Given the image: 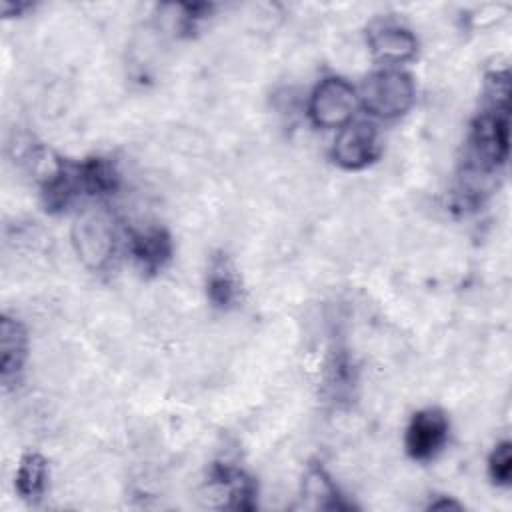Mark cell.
<instances>
[{
    "label": "cell",
    "instance_id": "3957f363",
    "mask_svg": "<svg viewBox=\"0 0 512 512\" xmlns=\"http://www.w3.org/2000/svg\"><path fill=\"white\" fill-rule=\"evenodd\" d=\"M72 244L78 258L90 270H102L114 254V228L100 210L84 212L72 228Z\"/></svg>",
    "mask_w": 512,
    "mask_h": 512
},
{
    "label": "cell",
    "instance_id": "7c38bea8",
    "mask_svg": "<svg viewBox=\"0 0 512 512\" xmlns=\"http://www.w3.org/2000/svg\"><path fill=\"white\" fill-rule=\"evenodd\" d=\"M302 508L310 510H336L348 512L352 510V502H348L338 486L332 482L328 472L320 464H312L302 480Z\"/></svg>",
    "mask_w": 512,
    "mask_h": 512
},
{
    "label": "cell",
    "instance_id": "5b68a950",
    "mask_svg": "<svg viewBox=\"0 0 512 512\" xmlns=\"http://www.w3.org/2000/svg\"><path fill=\"white\" fill-rule=\"evenodd\" d=\"M378 156V132L370 122H348L340 128L332 158L344 170H362Z\"/></svg>",
    "mask_w": 512,
    "mask_h": 512
},
{
    "label": "cell",
    "instance_id": "6da1fadb",
    "mask_svg": "<svg viewBox=\"0 0 512 512\" xmlns=\"http://www.w3.org/2000/svg\"><path fill=\"white\" fill-rule=\"evenodd\" d=\"M362 106L376 118L392 120L406 114L416 98L412 78L396 68L372 72L360 88Z\"/></svg>",
    "mask_w": 512,
    "mask_h": 512
},
{
    "label": "cell",
    "instance_id": "5bb4252c",
    "mask_svg": "<svg viewBox=\"0 0 512 512\" xmlns=\"http://www.w3.org/2000/svg\"><path fill=\"white\" fill-rule=\"evenodd\" d=\"M80 164V176L84 184L86 196H104L112 194L118 188V170L116 166L102 156H92L84 158L78 162Z\"/></svg>",
    "mask_w": 512,
    "mask_h": 512
},
{
    "label": "cell",
    "instance_id": "277c9868",
    "mask_svg": "<svg viewBox=\"0 0 512 512\" xmlns=\"http://www.w3.org/2000/svg\"><path fill=\"white\" fill-rule=\"evenodd\" d=\"M448 418L440 408L418 410L406 428L404 446L410 458L426 462L434 458L448 440Z\"/></svg>",
    "mask_w": 512,
    "mask_h": 512
},
{
    "label": "cell",
    "instance_id": "9a60e30c",
    "mask_svg": "<svg viewBox=\"0 0 512 512\" xmlns=\"http://www.w3.org/2000/svg\"><path fill=\"white\" fill-rule=\"evenodd\" d=\"M488 474L496 486H508L512 480V444L502 440L488 458Z\"/></svg>",
    "mask_w": 512,
    "mask_h": 512
},
{
    "label": "cell",
    "instance_id": "2e32d148",
    "mask_svg": "<svg viewBox=\"0 0 512 512\" xmlns=\"http://www.w3.org/2000/svg\"><path fill=\"white\" fill-rule=\"evenodd\" d=\"M430 510H438V508H460V504L458 502H454V500H438V502H430V506H428Z\"/></svg>",
    "mask_w": 512,
    "mask_h": 512
},
{
    "label": "cell",
    "instance_id": "30bf717a",
    "mask_svg": "<svg viewBox=\"0 0 512 512\" xmlns=\"http://www.w3.org/2000/svg\"><path fill=\"white\" fill-rule=\"evenodd\" d=\"M242 292L238 270L224 252H214L206 270V296L214 308L230 310L238 304Z\"/></svg>",
    "mask_w": 512,
    "mask_h": 512
},
{
    "label": "cell",
    "instance_id": "4fadbf2b",
    "mask_svg": "<svg viewBox=\"0 0 512 512\" xmlns=\"http://www.w3.org/2000/svg\"><path fill=\"white\" fill-rule=\"evenodd\" d=\"M48 482V464L42 454L28 452L20 458L16 470V492L26 502H38L46 490Z\"/></svg>",
    "mask_w": 512,
    "mask_h": 512
},
{
    "label": "cell",
    "instance_id": "9c48e42d",
    "mask_svg": "<svg viewBox=\"0 0 512 512\" xmlns=\"http://www.w3.org/2000/svg\"><path fill=\"white\" fill-rule=\"evenodd\" d=\"M210 486L224 498V508L254 510L256 508V482L244 470L230 464H214L210 472Z\"/></svg>",
    "mask_w": 512,
    "mask_h": 512
},
{
    "label": "cell",
    "instance_id": "52a82bcc",
    "mask_svg": "<svg viewBox=\"0 0 512 512\" xmlns=\"http://www.w3.org/2000/svg\"><path fill=\"white\" fill-rule=\"evenodd\" d=\"M80 196H86L80 164L72 160H56L54 168L42 184V202L44 208L52 214H60L70 208Z\"/></svg>",
    "mask_w": 512,
    "mask_h": 512
},
{
    "label": "cell",
    "instance_id": "ba28073f",
    "mask_svg": "<svg viewBox=\"0 0 512 512\" xmlns=\"http://www.w3.org/2000/svg\"><path fill=\"white\" fill-rule=\"evenodd\" d=\"M130 254L138 268L146 274L160 272L170 260L174 252L172 236L162 226H146L130 230L128 236Z\"/></svg>",
    "mask_w": 512,
    "mask_h": 512
},
{
    "label": "cell",
    "instance_id": "8992f818",
    "mask_svg": "<svg viewBox=\"0 0 512 512\" xmlns=\"http://www.w3.org/2000/svg\"><path fill=\"white\" fill-rule=\"evenodd\" d=\"M366 42L370 52L388 64H402L416 56L418 38L410 28L394 20H376L368 26Z\"/></svg>",
    "mask_w": 512,
    "mask_h": 512
},
{
    "label": "cell",
    "instance_id": "7a4b0ae2",
    "mask_svg": "<svg viewBox=\"0 0 512 512\" xmlns=\"http://www.w3.org/2000/svg\"><path fill=\"white\" fill-rule=\"evenodd\" d=\"M356 106L358 94L354 86L340 76H328L312 90L308 114L318 128H342L352 122Z\"/></svg>",
    "mask_w": 512,
    "mask_h": 512
},
{
    "label": "cell",
    "instance_id": "8fae6325",
    "mask_svg": "<svg viewBox=\"0 0 512 512\" xmlns=\"http://www.w3.org/2000/svg\"><path fill=\"white\" fill-rule=\"evenodd\" d=\"M28 356V334L20 320L2 314L0 320V374L8 386L22 372Z\"/></svg>",
    "mask_w": 512,
    "mask_h": 512
}]
</instances>
